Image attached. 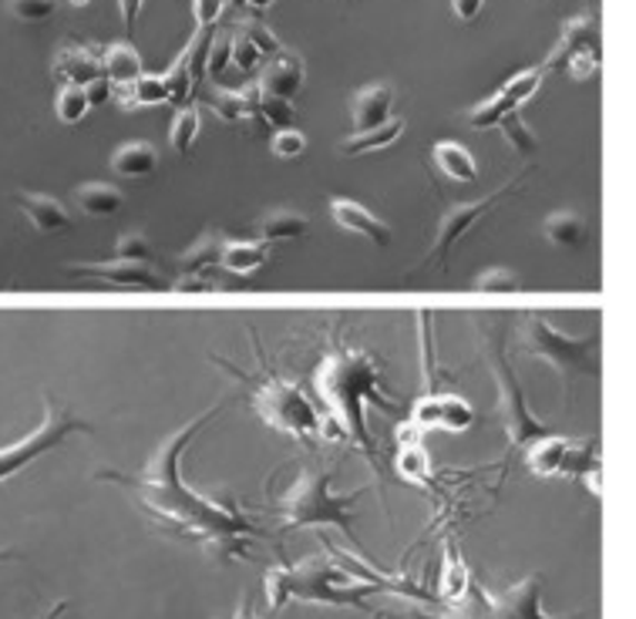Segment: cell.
I'll return each instance as SVG.
<instances>
[{
	"mask_svg": "<svg viewBox=\"0 0 636 619\" xmlns=\"http://www.w3.org/2000/svg\"><path fill=\"white\" fill-rule=\"evenodd\" d=\"M233 401H219L176 428L169 438L158 441L155 454L141 464L138 472H118V469H98L95 479L118 485L128 502L158 529L173 539H183L189 546H199L216 562H239L249 559L253 539L263 536V529L236 505L209 499L186 485L183 479V454L196 441V434L229 407Z\"/></svg>",
	"mask_w": 636,
	"mask_h": 619,
	"instance_id": "cell-1",
	"label": "cell"
},
{
	"mask_svg": "<svg viewBox=\"0 0 636 619\" xmlns=\"http://www.w3.org/2000/svg\"><path fill=\"white\" fill-rule=\"evenodd\" d=\"M313 391L331 411L341 434L361 448V454L371 461V469H378V448L368 428V407L371 404L398 407V397H391L384 384V364L368 351H351L337 344L316 364Z\"/></svg>",
	"mask_w": 636,
	"mask_h": 619,
	"instance_id": "cell-2",
	"label": "cell"
},
{
	"mask_svg": "<svg viewBox=\"0 0 636 619\" xmlns=\"http://www.w3.org/2000/svg\"><path fill=\"white\" fill-rule=\"evenodd\" d=\"M378 592L374 582L361 579L354 569L341 566L334 556L321 552L293 566H276L266 572V602L273 612L286 609L290 602H316V606H337V609H361L368 616L391 619L388 612L371 606Z\"/></svg>",
	"mask_w": 636,
	"mask_h": 619,
	"instance_id": "cell-3",
	"label": "cell"
},
{
	"mask_svg": "<svg viewBox=\"0 0 636 619\" xmlns=\"http://www.w3.org/2000/svg\"><path fill=\"white\" fill-rule=\"evenodd\" d=\"M243 387H246V401L249 407L260 414V421L280 434H286L290 441L303 444V448H321L331 441V431H327V421L324 414L313 407V401L283 374L270 371V367H260L256 374H246L239 367H233L229 361H219Z\"/></svg>",
	"mask_w": 636,
	"mask_h": 619,
	"instance_id": "cell-4",
	"label": "cell"
},
{
	"mask_svg": "<svg viewBox=\"0 0 636 619\" xmlns=\"http://www.w3.org/2000/svg\"><path fill=\"white\" fill-rule=\"evenodd\" d=\"M364 492L371 489H358L354 495L334 492V472L321 469V464H306L293 485L276 499V519L286 529H341L358 546V552H364L354 529V502Z\"/></svg>",
	"mask_w": 636,
	"mask_h": 619,
	"instance_id": "cell-5",
	"label": "cell"
},
{
	"mask_svg": "<svg viewBox=\"0 0 636 619\" xmlns=\"http://www.w3.org/2000/svg\"><path fill=\"white\" fill-rule=\"evenodd\" d=\"M482 341H486V364L499 387V417H502L506 438L512 448H526L529 441L549 434V428L532 414V407L522 394V384L506 357V324H489V327L482 324Z\"/></svg>",
	"mask_w": 636,
	"mask_h": 619,
	"instance_id": "cell-6",
	"label": "cell"
},
{
	"mask_svg": "<svg viewBox=\"0 0 636 619\" xmlns=\"http://www.w3.org/2000/svg\"><path fill=\"white\" fill-rule=\"evenodd\" d=\"M522 334H526V351L532 357L546 361L559 374L566 397H569V384L576 377H599V347H603L599 334H583V337L562 334L539 314L526 317Z\"/></svg>",
	"mask_w": 636,
	"mask_h": 619,
	"instance_id": "cell-7",
	"label": "cell"
},
{
	"mask_svg": "<svg viewBox=\"0 0 636 619\" xmlns=\"http://www.w3.org/2000/svg\"><path fill=\"white\" fill-rule=\"evenodd\" d=\"M91 431H95V424H88L85 417L71 414L65 404H58L51 394H45V417H41V424L31 434H25L21 441L0 448V482L14 479L18 472L28 469V464H35L48 451L61 448L71 434H91Z\"/></svg>",
	"mask_w": 636,
	"mask_h": 619,
	"instance_id": "cell-8",
	"label": "cell"
},
{
	"mask_svg": "<svg viewBox=\"0 0 636 619\" xmlns=\"http://www.w3.org/2000/svg\"><path fill=\"white\" fill-rule=\"evenodd\" d=\"M454 619H552L542 606V576L532 572L506 592H489L471 582L468 596L448 609Z\"/></svg>",
	"mask_w": 636,
	"mask_h": 619,
	"instance_id": "cell-9",
	"label": "cell"
},
{
	"mask_svg": "<svg viewBox=\"0 0 636 619\" xmlns=\"http://www.w3.org/2000/svg\"><path fill=\"white\" fill-rule=\"evenodd\" d=\"M519 189V183L512 179V183H506L502 189H496L492 196H486V199H474V203H458V206H448L444 209V216L438 219V226H434V236H431V246H428V256H424V266H448V256H451V249L479 226L509 193H516Z\"/></svg>",
	"mask_w": 636,
	"mask_h": 619,
	"instance_id": "cell-10",
	"label": "cell"
},
{
	"mask_svg": "<svg viewBox=\"0 0 636 619\" xmlns=\"http://www.w3.org/2000/svg\"><path fill=\"white\" fill-rule=\"evenodd\" d=\"M408 417L421 428V431H451L461 434L474 424V407L461 397V394H448V391H431L421 394Z\"/></svg>",
	"mask_w": 636,
	"mask_h": 619,
	"instance_id": "cell-11",
	"label": "cell"
},
{
	"mask_svg": "<svg viewBox=\"0 0 636 619\" xmlns=\"http://www.w3.org/2000/svg\"><path fill=\"white\" fill-rule=\"evenodd\" d=\"M424 434L411 417L394 428V472L401 482L431 489L434 485V469H431V454L424 448Z\"/></svg>",
	"mask_w": 636,
	"mask_h": 619,
	"instance_id": "cell-12",
	"label": "cell"
},
{
	"mask_svg": "<svg viewBox=\"0 0 636 619\" xmlns=\"http://www.w3.org/2000/svg\"><path fill=\"white\" fill-rule=\"evenodd\" d=\"M71 276L98 279L108 286H125V289H163V276H158L148 263H128V259H105V263H75L68 266Z\"/></svg>",
	"mask_w": 636,
	"mask_h": 619,
	"instance_id": "cell-13",
	"label": "cell"
},
{
	"mask_svg": "<svg viewBox=\"0 0 636 619\" xmlns=\"http://www.w3.org/2000/svg\"><path fill=\"white\" fill-rule=\"evenodd\" d=\"M327 209H331V219L344 233H354V236L368 239L371 246H391V226L381 216H374L364 203L348 199V196H334V199H327Z\"/></svg>",
	"mask_w": 636,
	"mask_h": 619,
	"instance_id": "cell-14",
	"label": "cell"
},
{
	"mask_svg": "<svg viewBox=\"0 0 636 619\" xmlns=\"http://www.w3.org/2000/svg\"><path fill=\"white\" fill-rule=\"evenodd\" d=\"M303 81H306L303 58H296L293 51H280V55H273V61L263 68V78L256 81V88H260V95L293 101V98L300 95Z\"/></svg>",
	"mask_w": 636,
	"mask_h": 619,
	"instance_id": "cell-15",
	"label": "cell"
},
{
	"mask_svg": "<svg viewBox=\"0 0 636 619\" xmlns=\"http://www.w3.org/2000/svg\"><path fill=\"white\" fill-rule=\"evenodd\" d=\"M522 451H526V469L536 479H559V475H566L573 441L562 434H542V438L529 441Z\"/></svg>",
	"mask_w": 636,
	"mask_h": 619,
	"instance_id": "cell-16",
	"label": "cell"
},
{
	"mask_svg": "<svg viewBox=\"0 0 636 619\" xmlns=\"http://www.w3.org/2000/svg\"><path fill=\"white\" fill-rule=\"evenodd\" d=\"M471 589V572L454 546V539H444L441 546V572H438V596L434 602L444 606V609H454Z\"/></svg>",
	"mask_w": 636,
	"mask_h": 619,
	"instance_id": "cell-17",
	"label": "cell"
},
{
	"mask_svg": "<svg viewBox=\"0 0 636 619\" xmlns=\"http://www.w3.org/2000/svg\"><path fill=\"white\" fill-rule=\"evenodd\" d=\"M391 111H394V85H388V81L368 85L351 98V115H354L358 131L381 128L391 118Z\"/></svg>",
	"mask_w": 636,
	"mask_h": 619,
	"instance_id": "cell-18",
	"label": "cell"
},
{
	"mask_svg": "<svg viewBox=\"0 0 636 619\" xmlns=\"http://www.w3.org/2000/svg\"><path fill=\"white\" fill-rule=\"evenodd\" d=\"M18 206L21 213L28 216V223L51 236V233H68L75 226L71 213L65 209V203H58L55 196H45V193H18Z\"/></svg>",
	"mask_w": 636,
	"mask_h": 619,
	"instance_id": "cell-19",
	"label": "cell"
},
{
	"mask_svg": "<svg viewBox=\"0 0 636 619\" xmlns=\"http://www.w3.org/2000/svg\"><path fill=\"white\" fill-rule=\"evenodd\" d=\"M573 51H596V55H599V24H596L593 18H576V21H566V24H562V38H559L556 51L549 55L542 75H549L552 68H562V61H566Z\"/></svg>",
	"mask_w": 636,
	"mask_h": 619,
	"instance_id": "cell-20",
	"label": "cell"
},
{
	"mask_svg": "<svg viewBox=\"0 0 636 619\" xmlns=\"http://www.w3.org/2000/svg\"><path fill=\"white\" fill-rule=\"evenodd\" d=\"M55 75L65 78V85H91L98 81L105 71H101V55L95 48H81V45H71L65 51H58L55 58Z\"/></svg>",
	"mask_w": 636,
	"mask_h": 619,
	"instance_id": "cell-21",
	"label": "cell"
},
{
	"mask_svg": "<svg viewBox=\"0 0 636 619\" xmlns=\"http://www.w3.org/2000/svg\"><path fill=\"white\" fill-rule=\"evenodd\" d=\"M270 253H273V246L263 239H226L219 266L236 276H253L256 269H263L270 263Z\"/></svg>",
	"mask_w": 636,
	"mask_h": 619,
	"instance_id": "cell-22",
	"label": "cell"
},
{
	"mask_svg": "<svg viewBox=\"0 0 636 619\" xmlns=\"http://www.w3.org/2000/svg\"><path fill=\"white\" fill-rule=\"evenodd\" d=\"M158 169V148L151 141H125L111 155V173L121 179H145Z\"/></svg>",
	"mask_w": 636,
	"mask_h": 619,
	"instance_id": "cell-23",
	"label": "cell"
},
{
	"mask_svg": "<svg viewBox=\"0 0 636 619\" xmlns=\"http://www.w3.org/2000/svg\"><path fill=\"white\" fill-rule=\"evenodd\" d=\"M206 105L226 118V121H249L260 115V88H243V91H229V88H219V91H209L206 95Z\"/></svg>",
	"mask_w": 636,
	"mask_h": 619,
	"instance_id": "cell-24",
	"label": "cell"
},
{
	"mask_svg": "<svg viewBox=\"0 0 636 619\" xmlns=\"http://www.w3.org/2000/svg\"><path fill=\"white\" fill-rule=\"evenodd\" d=\"M101 71L105 78L115 85V88H128L135 85L145 71H141V58L138 51L128 45V41H118V45H108L105 55H101Z\"/></svg>",
	"mask_w": 636,
	"mask_h": 619,
	"instance_id": "cell-25",
	"label": "cell"
},
{
	"mask_svg": "<svg viewBox=\"0 0 636 619\" xmlns=\"http://www.w3.org/2000/svg\"><path fill=\"white\" fill-rule=\"evenodd\" d=\"M434 166L451 179V183H474L479 179V163L461 141H438L434 145Z\"/></svg>",
	"mask_w": 636,
	"mask_h": 619,
	"instance_id": "cell-26",
	"label": "cell"
},
{
	"mask_svg": "<svg viewBox=\"0 0 636 619\" xmlns=\"http://www.w3.org/2000/svg\"><path fill=\"white\" fill-rule=\"evenodd\" d=\"M223 243H226V236H219L216 229L203 233L189 249L179 253V276H203L206 269L219 266Z\"/></svg>",
	"mask_w": 636,
	"mask_h": 619,
	"instance_id": "cell-27",
	"label": "cell"
},
{
	"mask_svg": "<svg viewBox=\"0 0 636 619\" xmlns=\"http://www.w3.org/2000/svg\"><path fill=\"white\" fill-rule=\"evenodd\" d=\"M542 233L559 249H579L586 243V236H589V226L576 209H559L542 223Z\"/></svg>",
	"mask_w": 636,
	"mask_h": 619,
	"instance_id": "cell-28",
	"label": "cell"
},
{
	"mask_svg": "<svg viewBox=\"0 0 636 619\" xmlns=\"http://www.w3.org/2000/svg\"><path fill=\"white\" fill-rule=\"evenodd\" d=\"M401 135H404V121H401V118H388L381 128H371V131H354L351 138H344V141H341V151H344V155H368V151H381V148H391Z\"/></svg>",
	"mask_w": 636,
	"mask_h": 619,
	"instance_id": "cell-29",
	"label": "cell"
},
{
	"mask_svg": "<svg viewBox=\"0 0 636 619\" xmlns=\"http://www.w3.org/2000/svg\"><path fill=\"white\" fill-rule=\"evenodd\" d=\"M310 229V219L293 213V209H276V213H266L260 223H256V236L263 243H283V239H300L303 233Z\"/></svg>",
	"mask_w": 636,
	"mask_h": 619,
	"instance_id": "cell-30",
	"label": "cell"
},
{
	"mask_svg": "<svg viewBox=\"0 0 636 619\" xmlns=\"http://www.w3.org/2000/svg\"><path fill=\"white\" fill-rule=\"evenodd\" d=\"M75 203L85 216L105 219V216H115L121 209V193L108 183H85L75 189Z\"/></svg>",
	"mask_w": 636,
	"mask_h": 619,
	"instance_id": "cell-31",
	"label": "cell"
},
{
	"mask_svg": "<svg viewBox=\"0 0 636 619\" xmlns=\"http://www.w3.org/2000/svg\"><path fill=\"white\" fill-rule=\"evenodd\" d=\"M169 101V88L163 78H151V75H141L135 85L128 88H118V105L135 111V108H155V105H166Z\"/></svg>",
	"mask_w": 636,
	"mask_h": 619,
	"instance_id": "cell-32",
	"label": "cell"
},
{
	"mask_svg": "<svg viewBox=\"0 0 636 619\" xmlns=\"http://www.w3.org/2000/svg\"><path fill=\"white\" fill-rule=\"evenodd\" d=\"M542 68H529V71H522V75H516V78H509L496 95L506 101V108L509 111H522V105L539 91V85H542Z\"/></svg>",
	"mask_w": 636,
	"mask_h": 619,
	"instance_id": "cell-33",
	"label": "cell"
},
{
	"mask_svg": "<svg viewBox=\"0 0 636 619\" xmlns=\"http://www.w3.org/2000/svg\"><path fill=\"white\" fill-rule=\"evenodd\" d=\"M88 108H91V101H88V95H85L81 85H65V88L58 91V98H55V111H58V118H61L65 125H78V121L88 115Z\"/></svg>",
	"mask_w": 636,
	"mask_h": 619,
	"instance_id": "cell-34",
	"label": "cell"
},
{
	"mask_svg": "<svg viewBox=\"0 0 636 619\" xmlns=\"http://www.w3.org/2000/svg\"><path fill=\"white\" fill-rule=\"evenodd\" d=\"M199 135V111L193 105L179 108L176 111V121H173V131H169V141L179 155H189L193 151V141Z\"/></svg>",
	"mask_w": 636,
	"mask_h": 619,
	"instance_id": "cell-35",
	"label": "cell"
},
{
	"mask_svg": "<svg viewBox=\"0 0 636 619\" xmlns=\"http://www.w3.org/2000/svg\"><path fill=\"white\" fill-rule=\"evenodd\" d=\"M499 128H502L506 141H509L519 155H532V151H536L539 138H536L532 128L522 121V111H509V115H502V118H499Z\"/></svg>",
	"mask_w": 636,
	"mask_h": 619,
	"instance_id": "cell-36",
	"label": "cell"
},
{
	"mask_svg": "<svg viewBox=\"0 0 636 619\" xmlns=\"http://www.w3.org/2000/svg\"><path fill=\"white\" fill-rule=\"evenodd\" d=\"M471 289H479V293H519L522 283H519V276L512 269L492 266V269H486V273H479L471 279Z\"/></svg>",
	"mask_w": 636,
	"mask_h": 619,
	"instance_id": "cell-37",
	"label": "cell"
},
{
	"mask_svg": "<svg viewBox=\"0 0 636 619\" xmlns=\"http://www.w3.org/2000/svg\"><path fill=\"white\" fill-rule=\"evenodd\" d=\"M115 259L148 263V259H151V243H148V236H145V233H138V229L121 233V236H118V243H115Z\"/></svg>",
	"mask_w": 636,
	"mask_h": 619,
	"instance_id": "cell-38",
	"label": "cell"
},
{
	"mask_svg": "<svg viewBox=\"0 0 636 619\" xmlns=\"http://www.w3.org/2000/svg\"><path fill=\"white\" fill-rule=\"evenodd\" d=\"M236 31H239L243 38H249L260 55H280V51H283V45L276 41V35H273L263 21H253V18H249V21H239Z\"/></svg>",
	"mask_w": 636,
	"mask_h": 619,
	"instance_id": "cell-39",
	"label": "cell"
},
{
	"mask_svg": "<svg viewBox=\"0 0 636 619\" xmlns=\"http://www.w3.org/2000/svg\"><path fill=\"white\" fill-rule=\"evenodd\" d=\"M273 155L276 159H300V155L306 151V135L296 131V128H280L270 141Z\"/></svg>",
	"mask_w": 636,
	"mask_h": 619,
	"instance_id": "cell-40",
	"label": "cell"
},
{
	"mask_svg": "<svg viewBox=\"0 0 636 619\" xmlns=\"http://www.w3.org/2000/svg\"><path fill=\"white\" fill-rule=\"evenodd\" d=\"M8 8L18 21H48L58 8V0H8Z\"/></svg>",
	"mask_w": 636,
	"mask_h": 619,
	"instance_id": "cell-41",
	"label": "cell"
},
{
	"mask_svg": "<svg viewBox=\"0 0 636 619\" xmlns=\"http://www.w3.org/2000/svg\"><path fill=\"white\" fill-rule=\"evenodd\" d=\"M260 118H266L276 128H290V121H293V101L260 95Z\"/></svg>",
	"mask_w": 636,
	"mask_h": 619,
	"instance_id": "cell-42",
	"label": "cell"
},
{
	"mask_svg": "<svg viewBox=\"0 0 636 619\" xmlns=\"http://www.w3.org/2000/svg\"><path fill=\"white\" fill-rule=\"evenodd\" d=\"M233 61V35H223V38H213L209 45V58H206V71L213 78H219Z\"/></svg>",
	"mask_w": 636,
	"mask_h": 619,
	"instance_id": "cell-43",
	"label": "cell"
},
{
	"mask_svg": "<svg viewBox=\"0 0 636 619\" xmlns=\"http://www.w3.org/2000/svg\"><path fill=\"white\" fill-rule=\"evenodd\" d=\"M229 0H193V14H196V28H216L219 18L226 14Z\"/></svg>",
	"mask_w": 636,
	"mask_h": 619,
	"instance_id": "cell-44",
	"label": "cell"
},
{
	"mask_svg": "<svg viewBox=\"0 0 636 619\" xmlns=\"http://www.w3.org/2000/svg\"><path fill=\"white\" fill-rule=\"evenodd\" d=\"M263 55L256 51V45L249 41V38H243L239 31L233 35V68H243V71H249V68H256V61H260Z\"/></svg>",
	"mask_w": 636,
	"mask_h": 619,
	"instance_id": "cell-45",
	"label": "cell"
},
{
	"mask_svg": "<svg viewBox=\"0 0 636 619\" xmlns=\"http://www.w3.org/2000/svg\"><path fill=\"white\" fill-rule=\"evenodd\" d=\"M111 88H115V85H111V81H108L105 75H101L98 81L85 85V95H88L91 108H95V105H108V101H111Z\"/></svg>",
	"mask_w": 636,
	"mask_h": 619,
	"instance_id": "cell-46",
	"label": "cell"
},
{
	"mask_svg": "<svg viewBox=\"0 0 636 619\" xmlns=\"http://www.w3.org/2000/svg\"><path fill=\"white\" fill-rule=\"evenodd\" d=\"M482 8H486V0H451V11L458 21H474L482 14Z\"/></svg>",
	"mask_w": 636,
	"mask_h": 619,
	"instance_id": "cell-47",
	"label": "cell"
},
{
	"mask_svg": "<svg viewBox=\"0 0 636 619\" xmlns=\"http://www.w3.org/2000/svg\"><path fill=\"white\" fill-rule=\"evenodd\" d=\"M141 4H145V0H118V14H121V24H125L128 35H131L135 24H138V11H141Z\"/></svg>",
	"mask_w": 636,
	"mask_h": 619,
	"instance_id": "cell-48",
	"label": "cell"
},
{
	"mask_svg": "<svg viewBox=\"0 0 636 619\" xmlns=\"http://www.w3.org/2000/svg\"><path fill=\"white\" fill-rule=\"evenodd\" d=\"M229 619H260V616H256L253 602H249V599L243 596V599L236 602V609H233V616H229Z\"/></svg>",
	"mask_w": 636,
	"mask_h": 619,
	"instance_id": "cell-49",
	"label": "cell"
},
{
	"mask_svg": "<svg viewBox=\"0 0 636 619\" xmlns=\"http://www.w3.org/2000/svg\"><path fill=\"white\" fill-rule=\"evenodd\" d=\"M68 606H71V602H68V599H61V602H55V606H51V609H48V612H45L41 619H58V616H61V612H65Z\"/></svg>",
	"mask_w": 636,
	"mask_h": 619,
	"instance_id": "cell-50",
	"label": "cell"
},
{
	"mask_svg": "<svg viewBox=\"0 0 636 619\" xmlns=\"http://www.w3.org/2000/svg\"><path fill=\"white\" fill-rule=\"evenodd\" d=\"M249 8H256V11H266L270 4H276V0H246Z\"/></svg>",
	"mask_w": 636,
	"mask_h": 619,
	"instance_id": "cell-51",
	"label": "cell"
},
{
	"mask_svg": "<svg viewBox=\"0 0 636 619\" xmlns=\"http://www.w3.org/2000/svg\"><path fill=\"white\" fill-rule=\"evenodd\" d=\"M14 559H21L14 549H0V562H14Z\"/></svg>",
	"mask_w": 636,
	"mask_h": 619,
	"instance_id": "cell-52",
	"label": "cell"
},
{
	"mask_svg": "<svg viewBox=\"0 0 636 619\" xmlns=\"http://www.w3.org/2000/svg\"><path fill=\"white\" fill-rule=\"evenodd\" d=\"M71 8H85V4H91V0H68Z\"/></svg>",
	"mask_w": 636,
	"mask_h": 619,
	"instance_id": "cell-53",
	"label": "cell"
}]
</instances>
